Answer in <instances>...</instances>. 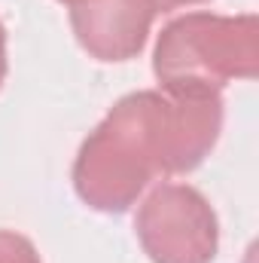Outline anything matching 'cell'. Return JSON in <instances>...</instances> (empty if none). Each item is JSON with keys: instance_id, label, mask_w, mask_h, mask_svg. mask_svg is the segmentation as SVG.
I'll return each mask as SVG.
<instances>
[{"instance_id": "cell-1", "label": "cell", "mask_w": 259, "mask_h": 263, "mask_svg": "<svg viewBox=\"0 0 259 263\" xmlns=\"http://www.w3.org/2000/svg\"><path fill=\"white\" fill-rule=\"evenodd\" d=\"M220 132V95L131 92L82 141L73 162V190L95 211L122 214L156 175L198 168Z\"/></svg>"}, {"instance_id": "cell-2", "label": "cell", "mask_w": 259, "mask_h": 263, "mask_svg": "<svg viewBox=\"0 0 259 263\" xmlns=\"http://www.w3.org/2000/svg\"><path fill=\"white\" fill-rule=\"evenodd\" d=\"M259 67V22L253 12H186L156 40L153 73L168 95H220L232 80H253Z\"/></svg>"}, {"instance_id": "cell-3", "label": "cell", "mask_w": 259, "mask_h": 263, "mask_svg": "<svg viewBox=\"0 0 259 263\" xmlns=\"http://www.w3.org/2000/svg\"><path fill=\"white\" fill-rule=\"evenodd\" d=\"M134 233L153 263H213L220 220L189 184H159L134 214Z\"/></svg>"}, {"instance_id": "cell-4", "label": "cell", "mask_w": 259, "mask_h": 263, "mask_svg": "<svg viewBox=\"0 0 259 263\" xmlns=\"http://www.w3.org/2000/svg\"><path fill=\"white\" fill-rule=\"evenodd\" d=\"M153 0H85L70 6L76 43L98 62H128L143 52L153 31Z\"/></svg>"}, {"instance_id": "cell-5", "label": "cell", "mask_w": 259, "mask_h": 263, "mask_svg": "<svg viewBox=\"0 0 259 263\" xmlns=\"http://www.w3.org/2000/svg\"><path fill=\"white\" fill-rule=\"evenodd\" d=\"M0 263H43L34 242L18 236V233H9V230H0Z\"/></svg>"}, {"instance_id": "cell-6", "label": "cell", "mask_w": 259, "mask_h": 263, "mask_svg": "<svg viewBox=\"0 0 259 263\" xmlns=\"http://www.w3.org/2000/svg\"><path fill=\"white\" fill-rule=\"evenodd\" d=\"M192 3H204V0H153L156 12H171V9H180V6H192Z\"/></svg>"}, {"instance_id": "cell-7", "label": "cell", "mask_w": 259, "mask_h": 263, "mask_svg": "<svg viewBox=\"0 0 259 263\" xmlns=\"http://www.w3.org/2000/svg\"><path fill=\"white\" fill-rule=\"evenodd\" d=\"M3 80H6V28L0 22V86H3Z\"/></svg>"}, {"instance_id": "cell-8", "label": "cell", "mask_w": 259, "mask_h": 263, "mask_svg": "<svg viewBox=\"0 0 259 263\" xmlns=\"http://www.w3.org/2000/svg\"><path fill=\"white\" fill-rule=\"evenodd\" d=\"M61 3H67V6H79V3H85V0H61Z\"/></svg>"}]
</instances>
